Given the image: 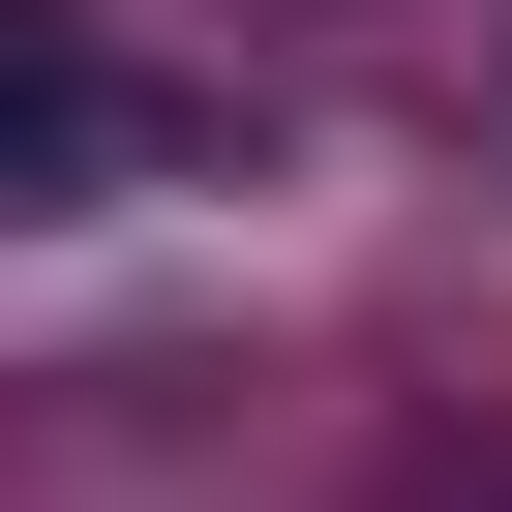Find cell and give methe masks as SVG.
<instances>
[{
  "mask_svg": "<svg viewBox=\"0 0 512 512\" xmlns=\"http://www.w3.org/2000/svg\"><path fill=\"white\" fill-rule=\"evenodd\" d=\"M91 121H121V91H91V31L31 0V31H0V181H91Z\"/></svg>",
  "mask_w": 512,
  "mask_h": 512,
  "instance_id": "6da1fadb",
  "label": "cell"
}]
</instances>
